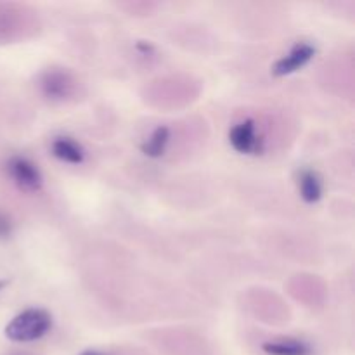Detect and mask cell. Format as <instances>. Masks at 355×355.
Here are the masks:
<instances>
[{"instance_id": "cell-1", "label": "cell", "mask_w": 355, "mask_h": 355, "mask_svg": "<svg viewBox=\"0 0 355 355\" xmlns=\"http://www.w3.org/2000/svg\"><path fill=\"white\" fill-rule=\"evenodd\" d=\"M52 329V315L42 307L24 309L6 326V336L14 343H31L44 338Z\"/></svg>"}, {"instance_id": "cell-2", "label": "cell", "mask_w": 355, "mask_h": 355, "mask_svg": "<svg viewBox=\"0 0 355 355\" xmlns=\"http://www.w3.org/2000/svg\"><path fill=\"white\" fill-rule=\"evenodd\" d=\"M6 172L14 186L23 193H37L42 189L44 177H42L40 168L26 156H10L6 163Z\"/></svg>"}, {"instance_id": "cell-3", "label": "cell", "mask_w": 355, "mask_h": 355, "mask_svg": "<svg viewBox=\"0 0 355 355\" xmlns=\"http://www.w3.org/2000/svg\"><path fill=\"white\" fill-rule=\"evenodd\" d=\"M229 142L239 155H260L263 151V141L257 130L255 120L252 118H246L231 128Z\"/></svg>"}, {"instance_id": "cell-4", "label": "cell", "mask_w": 355, "mask_h": 355, "mask_svg": "<svg viewBox=\"0 0 355 355\" xmlns=\"http://www.w3.org/2000/svg\"><path fill=\"white\" fill-rule=\"evenodd\" d=\"M315 47L311 42H298L293 47L290 49L288 54L283 58L277 59L276 64L272 66V75L274 76H288L293 73L300 71L302 68L309 64L315 55Z\"/></svg>"}, {"instance_id": "cell-5", "label": "cell", "mask_w": 355, "mask_h": 355, "mask_svg": "<svg viewBox=\"0 0 355 355\" xmlns=\"http://www.w3.org/2000/svg\"><path fill=\"white\" fill-rule=\"evenodd\" d=\"M40 90L49 101L61 103L66 101L75 90V80L68 71L62 69H47L40 76Z\"/></svg>"}, {"instance_id": "cell-6", "label": "cell", "mask_w": 355, "mask_h": 355, "mask_svg": "<svg viewBox=\"0 0 355 355\" xmlns=\"http://www.w3.org/2000/svg\"><path fill=\"white\" fill-rule=\"evenodd\" d=\"M51 151L59 162L68 165H82L85 162V149L82 148V144L66 135H59L52 141Z\"/></svg>"}, {"instance_id": "cell-7", "label": "cell", "mask_w": 355, "mask_h": 355, "mask_svg": "<svg viewBox=\"0 0 355 355\" xmlns=\"http://www.w3.org/2000/svg\"><path fill=\"white\" fill-rule=\"evenodd\" d=\"M298 193L300 198L309 205L319 203L322 198V180L319 173L312 168H302L297 177Z\"/></svg>"}, {"instance_id": "cell-8", "label": "cell", "mask_w": 355, "mask_h": 355, "mask_svg": "<svg viewBox=\"0 0 355 355\" xmlns=\"http://www.w3.org/2000/svg\"><path fill=\"white\" fill-rule=\"evenodd\" d=\"M262 350L267 355H312L311 343L297 338H279L270 340L262 345Z\"/></svg>"}, {"instance_id": "cell-9", "label": "cell", "mask_w": 355, "mask_h": 355, "mask_svg": "<svg viewBox=\"0 0 355 355\" xmlns=\"http://www.w3.org/2000/svg\"><path fill=\"white\" fill-rule=\"evenodd\" d=\"M170 139H172V132H170L168 127L165 125H159L155 130L149 134V137L142 142L141 149L148 158L158 159L162 158L166 153V148L170 144Z\"/></svg>"}, {"instance_id": "cell-10", "label": "cell", "mask_w": 355, "mask_h": 355, "mask_svg": "<svg viewBox=\"0 0 355 355\" xmlns=\"http://www.w3.org/2000/svg\"><path fill=\"white\" fill-rule=\"evenodd\" d=\"M12 234V224L10 218L3 211H0V239H7Z\"/></svg>"}, {"instance_id": "cell-11", "label": "cell", "mask_w": 355, "mask_h": 355, "mask_svg": "<svg viewBox=\"0 0 355 355\" xmlns=\"http://www.w3.org/2000/svg\"><path fill=\"white\" fill-rule=\"evenodd\" d=\"M80 355H106V354L99 352V350H85V352H82Z\"/></svg>"}, {"instance_id": "cell-12", "label": "cell", "mask_w": 355, "mask_h": 355, "mask_svg": "<svg viewBox=\"0 0 355 355\" xmlns=\"http://www.w3.org/2000/svg\"><path fill=\"white\" fill-rule=\"evenodd\" d=\"M7 286V281H3V279H0V290H3V288Z\"/></svg>"}]
</instances>
